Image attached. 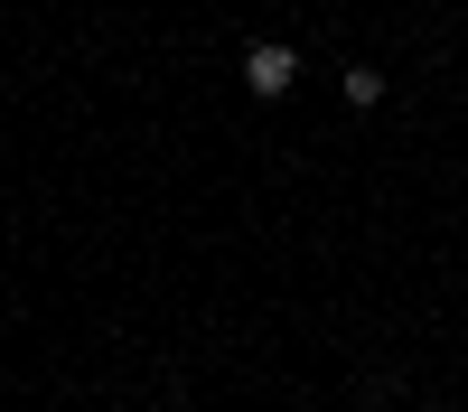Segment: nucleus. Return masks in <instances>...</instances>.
I'll return each instance as SVG.
<instances>
[{"mask_svg":"<svg viewBox=\"0 0 468 412\" xmlns=\"http://www.w3.org/2000/svg\"><path fill=\"white\" fill-rule=\"evenodd\" d=\"M346 103H356V112L384 103V75H375V66H346Z\"/></svg>","mask_w":468,"mask_h":412,"instance_id":"2","label":"nucleus"},{"mask_svg":"<svg viewBox=\"0 0 468 412\" xmlns=\"http://www.w3.org/2000/svg\"><path fill=\"white\" fill-rule=\"evenodd\" d=\"M244 85H253L262 103H271V94H291V85H300V57L282 48V37H253V48H244Z\"/></svg>","mask_w":468,"mask_h":412,"instance_id":"1","label":"nucleus"}]
</instances>
